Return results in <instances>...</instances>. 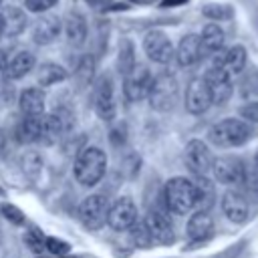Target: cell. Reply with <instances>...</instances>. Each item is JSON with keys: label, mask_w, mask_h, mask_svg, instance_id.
Wrapping results in <instances>:
<instances>
[{"label": "cell", "mask_w": 258, "mask_h": 258, "mask_svg": "<svg viewBox=\"0 0 258 258\" xmlns=\"http://www.w3.org/2000/svg\"><path fill=\"white\" fill-rule=\"evenodd\" d=\"M73 171H75V179L81 185H87V187L97 185L103 179L105 171H107V155H105V151L99 149V147H85L77 155Z\"/></svg>", "instance_id": "cell-1"}, {"label": "cell", "mask_w": 258, "mask_h": 258, "mask_svg": "<svg viewBox=\"0 0 258 258\" xmlns=\"http://www.w3.org/2000/svg\"><path fill=\"white\" fill-rule=\"evenodd\" d=\"M163 198H165V208L177 216L187 214L189 210H194L196 206V187L194 181L183 177V175H175L171 177L165 187H163Z\"/></svg>", "instance_id": "cell-2"}, {"label": "cell", "mask_w": 258, "mask_h": 258, "mask_svg": "<svg viewBox=\"0 0 258 258\" xmlns=\"http://www.w3.org/2000/svg\"><path fill=\"white\" fill-rule=\"evenodd\" d=\"M250 137V125L240 119H222L210 129V141L218 147H240Z\"/></svg>", "instance_id": "cell-3"}, {"label": "cell", "mask_w": 258, "mask_h": 258, "mask_svg": "<svg viewBox=\"0 0 258 258\" xmlns=\"http://www.w3.org/2000/svg\"><path fill=\"white\" fill-rule=\"evenodd\" d=\"M177 97H179V85H177L173 75L161 73V75L153 77L147 99H149V105L155 111H159V113L171 111L177 103Z\"/></svg>", "instance_id": "cell-4"}, {"label": "cell", "mask_w": 258, "mask_h": 258, "mask_svg": "<svg viewBox=\"0 0 258 258\" xmlns=\"http://www.w3.org/2000/svg\"><path fill=\"white\" fill-rule=\"evenodd\" d=\"M109 200L103 194H93L85 198L79 206V220L87 230H99L107 222Z\"/></svg>", "instance_id": "cell-5"}, {"label": "cell", "mask_w": 258, "mask_h": 258, "mask_svg": "<svg viewBox=\"0 0 258 258\" xmlns=\"http://www.w3.org/2000/svg\"><path fill=\"white\" fill-rule=\"evenodd\" d=\"M75 125V117L69 109H54L48 115H42V137L40 141L44 145H52L62 135H67Z\"/></svg>", "instance_id": "cell-6"}, {"label": "cell", "mask_w": 258, "mask_h": 258, "mask_svg": "<svg viewBox=\"0 0 258 258\" xmlns=\"http://www.w3.org/2000/svg\"><path fill=\"white\" fill-rule=\"evenodd\" d=\"M204 81H206V85H208V91H210V97H212V103H214V105H224V103L232 97V91H234L232 75H230L224 67L212 64V67L206 71Z\"/></svg>", "instance_id": "cell-7"}, {"label": "cell", "mask_w": 258, "mask_h": 258, "mask_svg": "<svg viewBox=\"0 0 258 258\" xmlns=\"http://www.w3.org/2000/svg\"><path fill=\"white\" fill-rule=\"evenodd\" d=\"M212 171L214 177L224 185H238L246 179V165L242 163V159L230 155L216 157L212 161Z\"/></svg>", "instance_id": "cell-8"}, {"label": "cell", "mask_w": 258, "mask_h": 258, "mask_svg": "<svg viewBox=\"0 0 258 258\" xmlns=\"http://www.w3.org/2000/svg\"><path fill=\"white\" fill-rule=\"evenodd\" d=\"M151 83H153V75L149 73V69L135 64V69L131 73H127L125 81H123V93H125L127 101L135 103V101L145 99L149 95Z\"/></svg>", "instance_id": "cell-9"}, {"label": "cell", "mask_w": 258, "mask_h": 258, "mask_svg": "<svg viewBox=\"0 0 258 258\" xmlns=\"http://www.w3.org/2000/svg\"><path fill=\"white\" fill-rule=\"evenodd\" d=\"M135 220H137V208H135V202L129 196H121L119 200H115L113 204H109L107 224L115 232L127 230Z\"/></svg>", "instance_id": "cell-10"}, {"label": "cell", "mask_w": 258, "mask_h": 258, "mask_svg": "<svg viewBox=\"0 0 258 258\" xmlns=\"http://www.w3.org/2000/svg\"><path fill=\"white\" fill-rule=\"evenodd\" d=\"M143 50H145L149 60L159 62V64H165V62H169L173 58V44L167 38V34L161 32V30H149L145 34Z\"/></svg>", "instance_id": "cell-11"}, {"label": "cell", "mask_w": 258, "mask_h": 258, "mask_svg": "<svg viewBox=\"0 0 258 258\" xmlns=\"http://www.w3.org/2000/svg\"><path fill=\"white\" fill-rule=\"evenodd\" d=\"M95 111L99 115V119L103 121H113L115 113H117V105H115V93H113V81L109 75L101 77L95 85Z\"/></svg>", "instance_id": "cell-12"}, {"label": "cell", "mask_w": 258, "mask_h": 258, "mask_svg": "<svg viewBox=\"0 0 258 258\" xmlns=\"http://www.w3.org/2000/svg\"><path fill=\"white\" fill-rule=\"evenodd\" d=\"M212 97L204 79H191L185 89V109L191 115H202L210 109Z\"/></svg>", "instance_id": "cell-13"}, {"label": "cell", "mask_w": 258, "mask_h": 258, "mask_svg": "<svg viewBox=\"0 0 258 258\" xmlns=\"http://www.w3.org/2000/svg\"><path fill=\"white\" fill-rule=\"evenodd\" d=\"M212 161H214V155L202 139H191L185 145V163L196 175L208 173L212 169Z\"/></svg>", "instance_id": "cell-14"}, {"label": "cell", "mask_w": 258, "mask_h": 258, "mask_svg": "<svg viewBox=\"0 0 258 258\" xmlns=\"http://www.w3.org/2000/svg\"><path fill=\"white\" fill-rule=\"evenodd\" d=\"M145 224L149 228L151 240L159 242V244H171L175 240V232H173V224L167 218L165 212L161 210H151L145 218Z\"/></svg>", "instance_id": "cell-15"}, {"label": "cell", "mask_w": 258, "mask_h": 258, "mask_svg": "<svg viewBox=\"0 0 258 258\" xmlns=\"http://www.w3.org/2000/svg\"><path fill=\"white\" fill-rule=\"evenodd\" d=\"M220 206H222L224 216H226L230 222H234V224H242V222L248 220L250 208H248L246 198H244L240 191H236V189H228V191L222 196Z\"/></svg>", "instance_id": "cell-16"}, {"label": "cell", "mask_w": 258, "mask_h": 258, "mask_svg": "<svg viewBox=\"0 0 258 258\" xmlns=\"http://www.w3.org/2000/svg\"><path fill=\"white\" fill-rule=\"evenodd\" d=\"M204 54H206V52H204V46H202V40H200L198 34H185V36L179 40L177 48H175V58H177V62H179L181 67H191V64H196Z\"/></svg>", "instance_id": "cell-17"}, {"label": "cell", "mask_w": 258, "mask_h": 258, "mask_svg": "<svg viewBox=\"0 0 258 258\" xmlns=\"http://www.w3.org/2000/svg\"><path fill=\"white\" fill-rule=\"evenodd\" d=\"M214 234V220L206 210H198L187 220V236L196 242H206Z\"/></svg>", "instance_id": "cell-18"}, {"label": "cell", "mask_w": 258, "mask_h": 258, "mask_svg": "<svg viewBox=\"0 0 258 258\" xmlns=\"http://www.w3.org/2000/svg\"><path fill=\"white\" fill-rule=\"evenodd\" d=\"M212 64H218V67H224L230 75H236V73H242L244 67H246V48L236 44L224 52L218 50V54L214 56V62Z\"/></svg>", "instance_id": "cell-19"}, {"label": "cell", "mask_w": 258, "mask_h": 258, "mask_svg": "<svg viewBox=\"0 0 258 258\" xmlns=\"http://www.w3.org/2000/svg\"><path fill=\"white\" fill-rule=\"evenodd\" d=\"M18 107L24 117L30 115H42L44 113V93L36 87H28L18 97Z\"/></svg>", "instance_id": "cell-20"}, {"label": "cell", "mask_w": 258, "mask_h": 258, "mask_svg": "<svg viewBox=\"0 0 258 258\" xmlns=\"http://www.w3.org/2000/svg\"><path fill=\"white\" fill-rule=\"evenodd\" d=\"M34 54L32 52H28V50H22V52H18V54H14L8 62H6V67L2 69L4 71V77L6 79H20V77H24V75H28L32 69H34Z\"/></svg>", "instance_id": "cell-21"}, {"label": "cell", "mask_w": 258, "mask_h": 258, "mask_svg": "<svg viewBox=\"0 0 258 258\" xmlns=\"http://www.w3.org/2000/svg\"><path fill=\"white\" fill-rule=\"evenodd\" d=\"M194 187H196V206L198 210H210L216 202V189L210 177H206V173H198L194 179Z\"/></svg>", "instance_id": "cell-22"}, {"label": "cell", "mask_w": 258, "mask_h": 258, "mask_svg": "<svg viewBox=\"0 0 258 258\" xmlns=\"http://www.w3.org/2000/svg\"><path fill=\"white\" fill-rule=\"evenodd\" d=\"M58 32H60V18L50 14L36 22V26L32 30V38L36 44H48L58 36Z\"/></svg>", "instance_id": "cell-23"}, {"label": "cell", "mask_w": 258, "mask_h": 258, "mask_svg": "<svg viewBox=\"0 0 258 258\" xmlns=\"http://www.w3.org/2000/svg\"><path fill=\"white\" fill-rule=\"evenodd\" d=\"M18 139L22 143H36L42 137V115L24 117L18 125Z\"/></svg>", "instance_id": "cell-24"}, {"label": "cell", "mask_w": 258, "mask_h": 258, "mask_svg": "<svg viewBox=\"0 0 258 258\" xmlns=\"http://www.w3.org/2000/svg\"><path fill=\"white\" fill-rule=\"evenodd\" d=\"M64 30H67L69 42L75 44V46H81L85 42V38H87V22L79 12H73V14L67 16Z\"/></svg>", "instance_id": "cell-25"}, {"label": "cell", "mask_w": 258, "mask_h": 258, "mask_svg": "<svg viewBox=\"0 0 258 258\" xmlns=\"http://www.w3.org/2000/svg\"><path fill=\"white\" fill-rule=\"evenodd\" d=\"M200 40H202L204 52H218V50H222L226 36L218 24H206L202 34H200Z\"/></svg>", "instance_id": "cell-26"}, {"label": "cell", "mask_w": 258, "mask_h": 258, "mask_svg": "<svg viewBox=\"0 0 258 258\" xmlns=\"http://www.w3.org/2000/svg\"><path fill=\"white\" fill-rule=\"evenodd\" d=\"M2 18H4V34H8V36L20 34L24 30V26H26V16L16 6H8L2 12Z\"/></svg>", "instance_id": "cell-27"}, {"label": "cell", "mask_w": 258, "mask_h": 258, "mask_svg": "<svg viewBox=\"0 0 258 258\" xmlns=\"http://www.w3.org/2000/svg\"><path fill=\"white\" fill-rule=\"evenodd\" d=\"M67 77H69V73L60 64H56V62H42L40 69H38V83H40V87H50V85L62 83Z\"/></svg>", "instance_id": "cell-28"}, {"label": "cell", "mask_w": 258, "mask_h": 258, "mask_svg": "<svg viewBox=\"0 0 258 258\" xmlns=\"http://www.w3.org/2000/svg\"><path fill=\"white\" fill-rule=\"evenodd\" d=\"M129 236H131V240H133V244L135 246H139V248H149L151 246V234H149V228H147V224H145V220H135L129 228Z\"/></svg>", "instance_id": "cell-29"}, {"label": "cell", "mask_w": 258, "mask_h": 258, "mask_svg": "<svg viewBox=\"0 0 258 258\" xmlns=\"http://www.w3.org/2000/svg\"><path fill=\"white\" fill-rule=\"evenodd\" d=\"M135 64H137V60H135L133 44L129 40H123L121 48H119V71H121V75L125 77L127 73H131L135 69Z\"/></svg>", "instance_id": "cell-30"}, {"label": "cell", "mask_w": 258, "mask_h": 258, "mask_svg": "<svg viewBox=\"0 0 258 258\" xmlns=\"http://www.w3.org/2000/svg\"><path fill=\"white\" fill-rule=\"evenodd\" d=\"M202 12L210 20H230L234 16V8L228 4H206Z\"/></svg>", "instance_id": "cell-31"}, {"label": "cell", "mask_w": 258, "mask_h": 258, "mask_svg": "<svg viewBox=\"0 0 258 258\" xmlns=\"http://www.w3.org/2000/svg\"><path fill=\"white\" fill-rule=\"evenodd\" d=\"M22 169L28 173V175H36L40 169H42V157L36 153V151H26L22 155Z\"/></svg>", "instance_id": "cell-32"}, {"label": "cell", "mask_w": 258, "mask_h": 258, "mask_svg": "<svg viewBox=\"0 0 258 258\" xmlns=\"http://www.w3.org/2000/svg\"><path fill=\"white\" fill-rule=\"evenodd\" d=\"M0 212H2V216H4L10 224H14V226H22V224H24V214H22V210H18L14 204H2V206H0Z\"/></svg>", "instance_id": "cell-33"}, {"label": "cell", "mask_w": 258, "mask_h": 258, "mask_svg": "<svg viewBox=\"0 0 258 258\" xmlns=\"http://www.w3.org/2000/svg\"><path fill=\"white\" fill-rule=\"evenodd\" d=\"M44 248L54 256H67L71 252V246L60 238H44Z\"/></svg>", "instance_id": "cell-34"}, {"label": "cell", "mask_w": 258, "mask_h": 258, "mask_svg": "<svg viewBox=\"0 0 258 258\" xmlns=\"http://www.w3.org/2000/svg\"><path fill=\"white\" fill-rule=\"evenodd\" d=\"M93 71H95V62H93V58H91V56H85V58L81 60L79 69H77V75L81 77L83 83H89V81L93 79Z\"/></svg>", "instance_id": "cell-35"}, {"label": "cell", "mask_w": 258, "mask_h": 258, "mask_svg": "<svg viewBox=\"0 0 258 258\" xmlns=\"http://www.w3.org/2000/svg\"><path fill=\"white\" fill-rule=\"evenodd\" d=\"M24 242H26V246H28L32 252H36V254H40V252H42V248H44L42 234H38L36 230H34V232H28V234L24 236Z\"/></svg>", "instance_id": "cell-36"}, {"label": "cell", "mask_w": 258, "mask_h": 258, "mask_svg": "<svg viewBox=\"0 0 258 258\" xmlns=\"http://www.w3.org/2000/svg\"><path fill=\"white\" fill-rule=\"evenodd\" d=\"M56 2H58V0H24L26 8H28L30 12H46V10H50Z\"/></svg>", "instance_id": "cell-37"}, {"label": "cell", "mask_w": 258, "mask_h": 258, "mask_svg": "<svg viewBox=\"0 0 258 258\" xmlns=\"http://www.w3.org/2000/svg\"><path fill=\"white\" fill-rule=\"evenodd\" d=\"M109 139H111L113 145L125 143V139H127V129H125V125H115V127L109 131Z\"/></svg>", "instance_id": "cell-38"}, {"label": "cell", "mask_w": 258, "mask_h": 258, "mask_svg": "<svg viewBox=\"0 0 258 258\" xmlns=\"http://www.w3.org/2000/svg\"><path fill=\"white\" fill-rule=\"evenodd\" d=\"M240 115H242L244 119L252 121V123H258V101H254V103H248V105H244V107L240 109Z\"/></svg>", "instance_id": "cell-39"}, {"label": "cell", "mask_w": 258, "mask_h": 258, "mask_svg": "<svg viewBox=\"0 0 258 258\" xmlns=\"http://www.w3.org/2000/svg\"><path fill=\"white\" fill-rule=\"evenodd\" d=\"M187 0H163L161 2V8H173V6H177V4H185Z\"/></svg>", "instance_id": "cell-40"}, {"label": "cell", "mask_w": 258, "mask_h": 258, "mask_svg": "<svg viewBox=\"0 0 258 258\" xmlns=\"http://www.w3.org/2000/svg\"><path fill=\"white\" fill-rule=\"evenodd\" d=\"M6 62H8V50L0 48V71L6 67Z\"/></svg>", "instance_id": "cell-41"}, {"label": "cell", "mask_w": 258, "mask_h": 258, "mask_svg": "<svg viewBox=\"0 0 258 258\" xmlns=\"http://www.w3.org/2000/svg\"><path fill=\"white\" fill-rule=\"evenodd\" d=\"M87 2H89V4H93V6H103V8H105V6H107V2H111V0H87Z\"/></svg>", "instance_id": "cell-42"}, {"label": "cell", "mask_w": 258, "mask_h": 258, "mask_svg": "<svg viewBox=\"0 0 258 258\" xmlns=\"http://www.w3.org/2000/svg\"><path fill=\"white\" fill-rule=\"evenodd\" d=\"M131 2H135V4H153L157 0H131Z\"/></svg>", "instance_id": "cell-43"}, {"label": "cell", "mask_w": 258, "mask_h": 258, "mask_svg": "<svg viewBox=\"0 0 258 258\" xmlns=\"http://www.w3.org/2000/svg\"><path fill=\"white\" fill-rule=\"evenodd\" d=\"M4 36V18H2V12H0V38Z\"/></svg>", "instance_id": "cell-44"}, {"label": "cell", "mask_w": 258, "mask_h": 258, "mask_svg": "<svg viewBox=\"0 0 258 258\" xmlns=\"http://www.w3.org/2000/svg\"><path fill=\"white\" fill-rule=\"evenodd\" d=\"M254 161H256V167H258V151H256V155H254Z\"/></svg>", "instance_id": "cell-45"}, {"label": "cell", "mask_w": 258, "mask_h": 258, "mask_svg": "<svg viewBox=\"0 0 258 258\" xmlns=\"http://www.w3.org/2000/svg\"><path fill=\"white\" fill-rule=\"evenodd\" d=\"M40 258H46V256H40ZM56 258H60V256H56Z\"/></svg>", "instance_id": "cell-46"}, {"label": "cell", "mask_w": 258, "mask_h": 258, "mask_svg": "<svg viewBox=\"0 0 258 258\" xmlns=\"http://www.w3.org/2000/svg\"><path fill=\"white\" fill-rule=\"evenodd\" d=\"M0 4H2V0H0Z\"/></svg>", "instance_id": "cell-47"}]
</instances>
